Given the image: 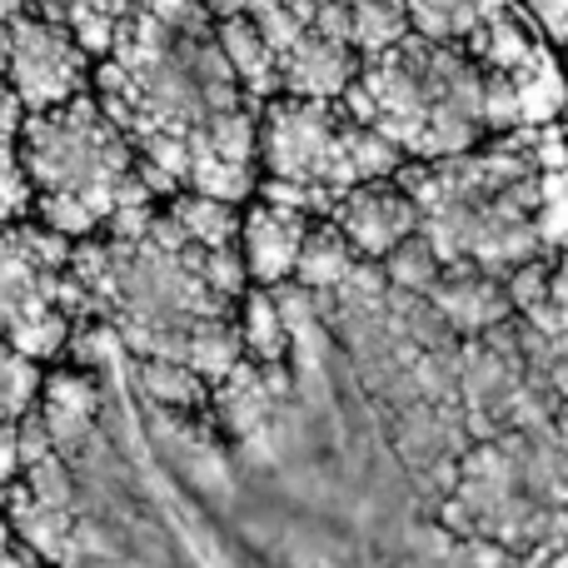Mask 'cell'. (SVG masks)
<instances>
[{
    "mask_svg": "<svg viewBox=\"0 0 568 568\" xmlns=\"http://www.w3.org/2000/svg\"><path fill=\"white\" fill-rule=\"evenodd\" d=\"M359 120L339 100L275 95L260 115V165L265 175L324 185L334 195L364 185L359 170Z\"/></svg>",
    "mask_w": 568,
    "mask_h": 568,
    "instance_id": "obj_3",
    "label": "cell"
},
{
    "mask_svg": "<svg viewBox=\"0 0 568 568\" xmlns=\"http://www.w3.org/2000/svg\"><path fill=\"white\" fill-rule=\"evenodd\" d=\"M514 90H519L524 125H549V120L564 110V75L549 60V50H539L529 65L514 70Z\"/></svg>",
    "mask_w": 568,
    "mask_h": 568,
    "instance_id": "obj_17",
    "label": "cell"
},
{
    "mask_svg": "<svg viewBox=\"0 0 568 568\" xmlns=\"http://www.w3.org/2000/svg\"><path fill=\"white\" fill-rule=\"evenodd\" d=\"M260 195H265L270 205L300 210V215H334V205H339V195H334V190L304 185V180H280V175H265V180H260Z\"/></svg>",
    "mask_w": 568,
    "mask_h": 568,
    "instance_id": "obj_23",
    "label": "cell"
},
{
    "mask_svg": "<svg viewBox=\"0 0 568 568\" xmlns=\"http://www.w3.org/2000/svg\"><path fill=\"white\" fill-rule=\"evenodd\" d=\"M245 275H250V265H245V255H235V250H205V280H210V290L215 294H225V300H240L245 294Z\"/></svg>",
    "mask_w": 568,
    "mask_h": 568,
    "instance_id": "obj_24",
    "label": "cell"
},
{
    "mask_svg": "<svg viewBox=\"0 0 568 568\" xmlns=\"http://www.w3.org/2000/svg\"><path fill=\"white\" fill-rule=\"evenodd\" d=\"M409 10L404 0H354V40L349 45L359 55H379V50L399 45L409 36Z\"/></svg>",
    "mask_w": 568,
    "mask_h": 568,
    "instance_id": "obj_18",
    "label": "cell"
},
{
    "mask_svg": "<svg viewBox=\"0 0 568 568\" xmlns=\"http://www.w3.org/2000/svg\"><path fill=\"white\" fill-rule=\"evenodd\" d=\"M10 85L20 90L26 110H55L65 100L85 95L90 85V50L75 40V30L60 26V20L40 16V10H26V16L10 20Z\"/></svg>",
    "mask_w": 568,
    "mask_h": 568,
    "instance_id": "obj_4",
    "label": "cell"
},
{
    "mask_svg": "<svg viewBox=\"0 0 568 568\" xmlns=\"http://www.w3.org/2000/svg\"><path fill=\"white\" fill-rule=\"evenodd\" d=\"M379 265H384V275H389L394 290H409V294H429L434 280L444 275L439 250H434L424 235H409L404 245H394L389 255L379 260Z\"/></svg>",
    "mask_w": 568,
    "mask_h": 568,
    "instance_id": "obj_20",
    "label": "cell"
},
{
    "mask_svg": "<svg viewBox=\"0 0 568 568\" xmlns=\"http://www.w3.org/2000/svg\"><path fill=\"white\" fill-rule=\"evenodd\" d=\"M100 409V394L85 374H50L45 379V394H40V419H45L50 439L60 449L80 444L90 434V419Z\"/></svg>",
    "mask_w": 568,
    "mask_h": 568,
    "instance_id": "obj_11",
    "label": "cell"
},
{
    "mask_svg": "<svg viewBox=\"0 0 568 568\" xmlns=\"http://www.w3.org/2000/svg\"><path fill=\"white\" fill-rule=\"evenodd\" d=\"M10 544H16V524H10V514H0V554H10Z\"/></svg>",
    "mask_w": 568,
    "mask_h": 568,
    "instance_id": "obj_31",
    "label": "cell"
},
{
    "mask_svg": "<svg viewBox=\"0 0 568 568\" xmlns=\"http://www.w3.org/2000/svg\"><path fill=\"white\" fill-rule=\"evenodd\" d=\"M20 155L30 165L36 195H80L110 225L115 210L155 205V190L140 180V150L110 120L100 95H75L55 110H36L20 125Z\"/></svg>",
    "mask_w": 568,
    "mask_h": 568,
    "instance_id": "obj_1",
    "label": "cell"
},
{
    "mask_svg": "<svg viewBox=\"0 0 568 568\" xmlns=\"http://www.w3.org/2000/svg\"><path fill=\"white\" fill-rule=\"evenodd\" d=\"M359 265H364L359 245H354V240L344 235L334 220H324V225H314L310 235H304L300 270H294V280H300L304 290H314V294H329V290H339V284L349 280Z\"/></svg>",
    "mask_w": 568,
    "mask_h": 568,
    "instance_id": "obj_10",
    "label": "cell"
},
{
    "mask_svg": "<svg viewBox=\"0 0 568 568\" xmlns=\"http://www.w3.org/2000/svg\"><path fill=\"white\" fill-rule=\"evenodd\" d=\"M140 384H145L150 399L175 404V409H205V374L190 359H170V354H155V359H140Z\"/></svg>",
    "mask_w": 568,
    "mask_h": 568,
    "instance_id": "obj_16",
    "label": "cell"
},
{
    "mask_svg": "<svg viewBox=\"0 0 568 568\" xmlns=\"http://www.w3.org/2000/svg\"><path fill=\"white\" fill-rule=\"evenodd\" d=\"M30 210H36V180H30V165L20 155V140L0 135V225L30 220Z\"/></svg>",
    "mask_w": 568,
    "mask_h": 568,
    "instance_id": "obj_21",
    "label": "cell"
},
{
    "mask_svg": "<svg viewBox=\"0 0 568 568\" xmlns=\"http://www.w3.org/2000/svg\"><path fill=\"white\" fill-rule=\"evenodd\" d=\"M26 10H30V0H0V20H16Z\"/></svg>",
    "mask_w": 568,
    "mask_h": 568,
    "instance_id": "obj_32",
    "label": "cell"
},
{
    "mask_svg": "<svg viewBox=\"0 0 568 568\" xmlns=\"http://www.w3.org/2000/svg\"><path fill=\"white\" fill-rule=\"evenodd\" d=\"M36 220L50 230H60V235H70V240H90L100 225H105L80 195H50V190L36 195Z\"/></svg>",
    "mask_w": 568,
    "mask_h": 568,
    "instance_id": "obj_22",
    "label": "cell"
},
{
    "mask_svg": "<svg viewBox=\"0 0 568 568\" xmlns=\"http://www.w3.org/2000/svg\"><path fill=\"white\" fill-rule=\"evenodd\" d=\"M429 304L449 320L454 334H484L494 329V324L514 320V300H509V280L504 275H489V270L469 265V260H459V265H444V275L434 280L429 290Z\"/></svg>",
    "mask_w": 568,
    "mask_h": 568,
    "instance_id": "obj_6",
    "label": "cell"
},
{
    "mask_svg": "<svg viewBox=\"0 0 568 568\" xmlns=\"http://www.w3.org/2000/svg\"><path fill=\"white\" fill-rule=\"evenodd\" d=\"M359 65H364L359 50L310 26V30H304V36L280 55V80H284V95L339 100L344 90H349V80L359 75Z\"/></svg>",
    "mask_w": 568,
    "mask_h": 568,
    "instance_id": "obj_7",
    "label": "cell"
},
{
    "mask_svg": "<svg viewBox=\"0 0 568 568\" xmlns=\"http://www.w3.org/2000/svg\"><path fill=\"white\" fill-rule=\"evenodd\" d=\"M135 6H145L150 16L175 30H215V16H210L200 0H135Z\"/></svg>",
    "mask_w": 568,
    "mask_h": 568,
    "instance_id": "obj_25",
    "label": "cell"
},
{
    "mask_svg": "<svg viewBox=\"0 0 568 568\" xmlns=\"http://www.w3.org/2000/svg\"><path fill=\"white\" fill-rule=\"evenodd\" d=\"M329 220L359 245L364 260H384L394 245L419 235L424 210H419V200L389 175V180H364V185L344 190Z\"/></svg>",
    "mask_w": 568,
    "mask_h": 568,
    "instance_id": "obj_5",
    "label": "cell"
},
{
    "mask_svg": "<svg viewBox=\"0 0 568 568\" xmlns=\"http://www.w3.org/2000/svg\"><path fill=\"white\" fill-rule=\"evenodd\" d=\"M30 10L70 26L80 45L100 60V55H110V45H115L125 16L135 10V0H30Z\"/></svg>",
    "mask_w": 568,
    "mask_h": 568,
    "instance_id": "obj_12",
    "label": "cell"
},
{
    "mask_svg": "<svg viewBox=\"0 0 568 568\" xmlns=\"http://www.w3.org/2000/svg\"><path fill=\"white\" fill-rule=\"evenodd\" d=\"M464 50H469L474 60H479L484 70H504V75H514L519 65H529L534 55H539V40H534V30L524 26L519 10H499V16H489L479 30H474L469 40H464Z\"/></svg>",
    "mask_w": 568,
    "mask_h": 568,
    "instance_id": "obj_13",
    "label": "cell"
},
{
    "mask_svg": "<svg viewBox=\"0 0 568 568\" xmlns=\"http://www.w3.org/2000/svg\"><path fill=\"white\" fill-rule=\"evenodd\" d=\"M529 10L554 40H564L568 45V0H529Z\"/></svg>",
    "mask_w": 568,
    "mask_h": 568,
    "instance_id": "obj_28",
    "label": "cell"
},
{
    "mask_svg": "<svg viewBox=\"0 0 568 568\" xmlns=\"http://www.w3.org/2000/svg\"><path fill=\"white\" fill-rule=\"evenodd\" d=\"M170 215L180 220V230H185L195 245L205 250H225L235 245V235L245 230V220H235V210H230V200H215V195H200V190H180L175 200H170Z\"/></svg>",
    "mask_w": 568,
    "mask_h": 568,
    "instance_id": "obj_15",
    "label": "cell"
},
{
    "mask_svg": "<svg viewBox=\"0 0 568 568\" xmlns=\"http://www.w3.org/2000/svg\"><path fill=\"white\" fill-rule=\"evenodd\" d=\"M200 6H205L215 20H225V16H245L250 0H200Z\"/></svg>",
    "mask_w": 568,
    "mask_h": 568,
    "instance_id": "obj_29",
    "label": "cell"
},
{
    "mask_svg": "<svg viewBox=\"0 0 568 568\" xmlns=\"http://www.w3.org/2000/svg\"><path fill=\"white\" fill-rule=\"evenodd\" d=\"M10 45H16V36H10V20H0V75L10 70Z\"/></svg>",
    "mask_w": 568,
    "mask_h": 568,
    "instance_id": "obj_30",
    "label": "cell"
},
{
    "mask_svg": "<svg viewBox=\"0 0 568 568\" xmlns=\"http://www.w3.org/2000/svg\"><path fill=\"white\" fill-rule=\"evenodd\" d=\"M240 339H245V354L255 364H280L290 354V320H284V304L280 294L270 290H255L245 294V320H240Z\"/></svg>",
    "mask_w": 568,
    "mask_h": 568,
    "instance_id": "obj_14",
    "label": "cell"
},
{
    "mask_svg": "<svg viewBox=\"0 0 568 568\" xmlns=\"http://www.w3.org/2000/svg\"><path fill=\"white\" fill-rule=\"evenodd\" d=\"M304 235H310V215H300V210H290V205H270V200H260V205L245 215V230H240V240H245L250 280L270 284V290L284 284V280H294Z\"/></svg>",
    "mask_w": 568,
    "mask_h": 568,
    "instance_id": "obj_8",
    "label": "cell"
},
{
    "mask_svg": "<svg viewBox=\"0 0 568 568\" xmlns=\"http://www.w3.org/2000/svg\"><path fill=\"white\" fill-rule=\"evenodd\" d=\"M26 100H20V90L10 85V75H0V135H20V125H26Z\"/></svg>",
    "mask_w": 568,
    "mask_h": 568,
    "instance_id": "obj_27",
    "label": "cell"
},
{
    "mask_svg": "<svg viewBox=\"0 0 568 568\" xmlns=\"http://www.w3.org/2000/svg\"><path fill=\"white\" fill-rule=\"evenodd\" d=\"M70 235L50 225H0V339L26 359H50L70 339L60 280L70 270Z\"/></svg>",
    "mask_w": 568,
    "mask_h": 568,
    "instance_id": "obj_2",
    "label": "cell"
},
{
    "mask_svg": "<svg viewBox=\"0 0 568 568\" xmlns=\"http://www.w3.org/2000/svg\"><path fill=\"white\" fill-rule=\"evenodd\" d=\"M20 469H26L20 464V419H0V494L16 484Z\"/></svg>",
    "mask_w": 568,
    "mask_h": 568,
    "instance_id": "obj_26",
    "label": "cell"
},
{
    "mask_svg": "<svg viewBox=\"0 0 568 568\" xmlns=\"http://www.w3.org/2000/svg\"><path fill=\"white\" fill-rule=\"evenodd\" d=\"M409 10V26L429 40L444 45H464V40L479 30V6L474 0H404Z\"/></svg>",
    "mask_w": 568,
    "mask_h": 568,
    "instance_id": "obj_19",
    "label": "cell"
},
{
    "mask_svg": "<svg viewBox=\"0 0 568 568\" xmlns=\"http://www.w3.org/2000/svg\"><path fill=\"white\" fill-rule=\"evenodd\" d=\"M220 45H225V55H230V65H235V75H240V85H245V95L255 100L260 110L270 105L275 95H284V80H280V55L270 50V40L260 36V26H255V16H225L220 20Z\"/></svg>",
    "mask_w": 568,
    "mask_h": 568,
    "instance_id": "obj_9",
    "label": "cell"
}]
</instances>
